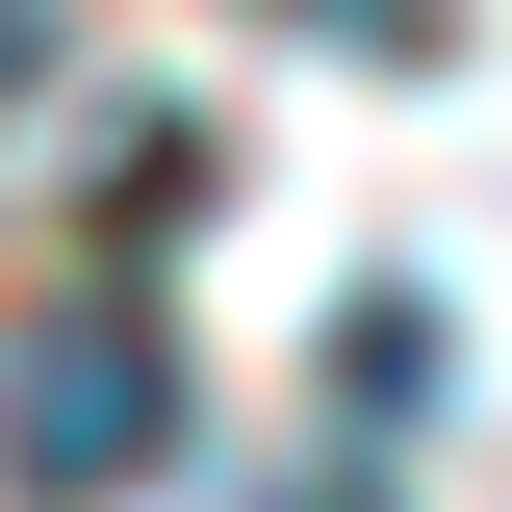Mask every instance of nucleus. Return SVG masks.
Segmentation results:
<instances>
[{
    "label": "nucleus",
    "instance_id": "1",
    "mask_svg": "<svg viewBox=\"0 0 512 512\" xmlns=\"http://www.w3.org/2000/svg\"><path fill=\"white\" fill-rule=\"evenodd\" d=\"M180 461V333L154 308H26L0 333V512H103Z\"/></svg>",
    "mask_w": 512,
    "mask_h": 512
},
{
    "label": "nucleus",
    "instance_id": "2",
    "mask_svg": "<svg viewBox=\"0 0 512 512\" xmlns=\"http://www.w3.org/2000/svg\"><path fill=\"white\" fill-rule=\"evenodd\" d=\"M0 77H52V0H0Z\"/></svg>",
    "mask_w": 512,
    "mask_h": 512
}]
</instances>
